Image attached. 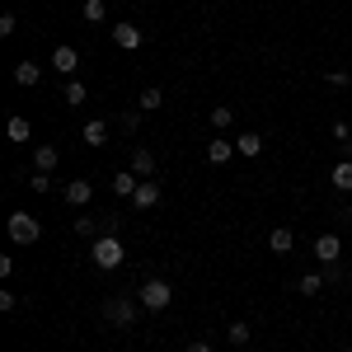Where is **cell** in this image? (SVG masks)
Segmentation results:
<instances>
[{
	"mask_svg": "<svg viewBox=\"0 0 352 352\" xmlns=\"http://www.w3.org/2000/svg\"><path fill=\"white\" fill-rule=\"evenodd\" d=\"M235 155H240V151H235V141H226V136L207 141V160H212V164H230Z\"/></svg>",
	"mask_w": 352,
	"mask_h": 352,
	"instance_id": "9c48e42d",
	"label": "cell"
},
{
	"mask_svg": "<svg viewBox=\"0 0 352 352\" xmlns=\"http://www.w3.org/2000/svg\"><path fill=\"white\" fill-rule=\"evenodd\" d=\"M38 80H43V66H33V61H19V66H14V85H19V89H33Z\"/></svg>",
	"mask_w": 352,
	"mask_h": 352,
	"instance_id": "9a60e30c",
	"label": "cell"
},
{
	"mask_svg": "<svg viewBox=\"0 0 352 352\" xmlns=\"http://www.w3.org/2000/svg\"><path fill=\"white\" fill-rule=\"evenodd\" d=\"M61 197H66L71 207H85V202L94 197V184H89V179H66V184H61Z\"/></svg>",
	"mask_w": 352,
	"mask_h": 352,
	"instance_id": "52a82bcc",
	"label": "cell"
},
{
	"mask_svg": "<svg viewBox=\"0 0 352 352\" xmlns=\"http://www.w3.org/2000/svg\"><path fill=\"white\" fill-rule=\"evenodd\" d=\"M5 136H10V141H28V136H33V127H28L24 113H14V118L5 122Z\"/></svg>",
	"mask_w": 352,
	"mask_h": 352,
	"instance_id": "44dd1931",
	"label": "cell"
},
{
	"mask_svg": "<svg viewBox=\"0 0 352 352\" xmlns=\"http://www.w3.org/2000/svg\"><path fill=\"white\" fill-rule=\"evenodd\" d=\"M268 249L272 254H292V249H296V235H292L287 226H277V230L268 235Z\"/></svg>",
	"mask_w": 352,
	"mask_h": 352,
	"instance_id": "ac0fdd59",
	"label": "cell"
},
{
	"mask_svg": "<svg viewBox=\"0 0 352 352\" xmlns=\"http://www.w3.org/2000/svg\"><path fill=\"white\" fill-rule=\"evenodd\" d=\"M5 230H10V240H14V244H38V240H43V221L28 217V212H10Z\"/></svg>",
	"mask_w": 352,
	"mask_h": 352,
	"instance_id": "277c9868",
	"label": "cell"
},
{
	"mask_svg": "<svg viewBox=\"0 0 352 352\" xmlns=\"http://www.w3.org/2000/svg\"><path fill=\"white\" fill-rule=\"evenodd\" d=\"M132 174H141V179H155V155H151L146 146H132Z\"/></svg>",
	"mask_w": 352,
	"mask_h": 352,
	"instance_id": "7c38bea8",
	"label": "cell"
},
{
	"mask_svg": "<svg viewBox=\"0 0 352 352\" xmlns=\"http://www.w3.org/2000/svg\"><path fill=\"white\" fill-rule=\"evenodd\" d=\"M226 338H230L235 348H249V338H254V329L244 324V320H230V324H226Z\"/></svg>",
	"mask_w": 352,
	"mask_h": 352,
	"instance_id": "7402d4cb",
	"label": "cell"
},
{
	"mask_svg": "<svg viewBox=\"0 0 352 352\" xmlns=\"http://www.w3.org/2000/svg\"><path fill=\"white\" fill-rule=\"evenodd\" d=\"M113 43H118L122 52H136V47H141V28L136 24H113Z\"/></svg>",
	"mask_w": 352,
	"mask_h": 352,
	"instance_id": "30bf717a",
	"label": "cell"
},
{
	"mask_svg": "<svg viewBox=\"0 0 352 352\" xmlns=\"http://www.w3.org/2000/svg\"><path fill=\"white\" fill-rule=\"evenodd\" d=\"M14 305H19V296H14V292H0V310H5V315H10Z\"/></svg>",
	"mask_w": 352,
	"mask_h": 352,
	"instance_id": "4dcf8cb0",
	"label": "cell"
},
{
	"mask_svg": "<svg viewBox=\"0 0 352 352\" xmlns=\"http://www.w3.org/2000/svg\"><path fill=\"white\" fill-rule=\"evenodd\" d=\"M324 287H329V282H324V272H305V277L296 282V292H300V296H310V300H315V296H324Z\"/></svg>",
	"mask_w": 352,
	"mask_h": 352,
	"instance_id": "2e32d148",
	"label": "cell"
},
{
	"mask_svg": "<svg viewBox=\"0 0 352 352\" xmlns=\"http://www.w3.org/2000/svg\"><path fill=\"white\" fill-rule=\"evenodd\" d=\"M28 188H33V192H47V188H52V174H33V179H28Z\"/></svg>",
	"mask_w": 352,
	"mask_h": 352,
	"instance_id": "f1b7e54d",
	"label": "cell"
},
{
	"mask_svg": "<svg viewBox=\"0 0 352 352\" xmlns=\"http://www.w3.org/2000/svg\"><path fill=\"white\" fill-rule=\"evenodd\" d=\"M141 188V174H132V169H122V174H113V192H118V197H127V202H132V192Z\"/></svg>",
	"mask_w": 352,
	"mask_h": 352,
	"instance_id": "4fadbf2b",
	"label": "cell"
},
{
	"mask_svg": "<svg viewBox=\"0 0 352 352\" xmlns=\"http://www.w3.org/2000/svg\"><path fill=\"white\" fill-rule=\"evenodd\" d=\"M122 258H127V244L118 240V235H99V240H89V263H94L99 272L122 268Z\"/></svg>",
	"mask_w": 352,
	"mask_h": 352,
	"instance_id": "6da1fadb",
	"label": "cell"
},
{
	"mask_svg": "<svg viewBox=\"0 0 352 352\" xmlns=\"http://www.w3.org/2000/svg\"><path fill=\"white\" fill-rule=\"evenodd\" d=\"M343 160H352V136H348V141H343Z\"/></svg>",
	"mask_w": 352,
	"mask_h": 352,
	"instance_id": "836d02e7",
	"label": "cell"
},
{
	"mask_svg": "<svg viewBox=\"0 0 352 352\" xmlns=\"http://www.w3.org/2000/svg\"><path fill=\"white\" fill-rule=\"evenodd\" d=\"M329 184L338 192H352V160H338L333 169H329Z\"/></svg>",
	"mask_w": 352,
	"mask_h": 352,
	"instance_id": "e0dca14e",
	"label": "cell"
},
{
	"mask_svg": "<svg viewBox=\"0 0 352 352\" xmlns=\"http://www.w3.org/2000/svg\"><path fill=\"white\" fill-rule=\"evenodd\" d=\"M136 300H141V310L160 315V310H169V300H174V287H169L164 277H146V282L136 287Z\"/></svg>",
	"mask_w": 352,
	"mask_h": 352,
	"instance_id": "3957f363",
	"label": "cell"
},
{
	"mask_svg": "<svg viewBox=\"0 0 352 352\" xmlns=\"http://www.w3.org/2000/svg\"><path fill=\"white\" fill-rule=\"evenodd\" d=\"M235 151H240L244 160H258V155H263V136L258 132H240L235 136Z\"/></svg>",
	"mask_w": 352,
	"mask_h": 352,
	"instance_id": "8fae6325",
	"label": "cell"
},
{
	"mask_svg": "<svg viewBox=\"0 0 352 352\" xmlns=\"http://www.w3.org/2000/svg\"><path fill=\"white\" fill-rule=\"evenodd\" d=\"M56 160H61V151H56V146H38V151H33V169H38V174H52Z\"/></svg>",
	"mask_w": 352,
	"mask_h": 352,
	"instance_id": "5bb4252c",
	"label": "cell"
},
{
	"mask_svg": "<svg viewBox=\"0 0 352 352\" xmlns=\"http://www.w3.org/2000/svg\"><path fill=\"white\" fill-rule=\"evenodd\" d=\"M52 71H56V76H66V80H71V76L80 71V52H76L71 43H56V47H52Z\"/></svg>",
	"mask_w": 352,
	"mask_h": 352,
	"instance_id": "5b68a950",
	"label": "cell"
},
{
	"mask_svg": "<svg viewBox=\"0 0 352 352\" xmlns=\"http://www.w3.org/2000/svg\"><path fill=\"white\" fill-rule=\"evenodd\" d=\"M85 146H94V151H99V146H104V141H109V127H104V122H99V118H94V122H85Z\"/></svg>",
	"mask_w": 352,
	"mask_h": 352,
	"instance_id": "603a6c76",
	"label": "cell"
},
{
	"mask_svg": "<svg viewBox=\"0 0 352 352\" xmlns=\"http://www.w3.org/2000/svg\"><path fill=\"white\" fill-rule=\"evenodd\" d=\"M14 28H19V14H14V10H5V14H0V38H10Z\"/></svg>",
	"mask_w": 352,
	"mask_h": 352,
	"instance_id": "4316f807",
	"label": "cell"
},
{
	"mask_svg": "<svg viewBox=\"0 0 352 352\" xmlns=\"http://www.w3.org/2000/svg\"><path fill=\"white\" fill-rule=\"evenodd\" d=\"M310 254H315V258H320V263H338V258H343V240H338V235H333V230H329V235H315V244H310Z\"/></svg>",
	"mask_w": 352,
	"mask_h": 352,
	"instance_id": "8992f818",
	"label": "cell"
},
{
	"mask_svg": "<svg viewBox=\"0 0 352 352\" xmlns=\"http://www.w3.org/2000/svg\"><path fill=\"white\" fill-rule=\"evenodd\" d=\"M76 230H80L85 240H99V235H104V226H99L94 217H76Z\"/></svg>",
	"mask_w": 352,
	"mask_h": 352,
	"instance_id": "d4e9b609",
	"label": "cell"
},
{
	"mask_svg": "<svg viewBox=\"0 0 352 352\" xmlns=\"http://www.w3.org/2000/svg\"><path fill=\"white\" fill-rule=\"evenodd\" d=\"M99 315H104V324H113V329H132L136 315H141V300L136 296H109Z\"/></svg>",
	"mask_w": 352,
	"mask_h": 352,
	"instance_id": "7a4b0ae2",
	"label": "cell"
},
{
	"mask_svg": "<svg viewBox=\"0 0 352 352\" xmlns=\"http://www.w3.org/2000/svg\"><path fill=\"white\" fill-rule=\"evenodd\" d=\"M329 85H333V89H348V85H352V71H329Z\"/></svg>",
	"mask_w": 352,
	"mask_h": 352,
	"instance_id": "83f0119b",
	"label": "cell"
},
{
	"mask_svg": "<svg viewBox=\"0 0 352 352\" xmlns=\"http://www.w3.org/2000/svg\"><path fill=\"white\" fill-rule=\"evenodd\" d=\"M85 99H89L85 80H76V76H71V80H66V109H76V104H85Z\"/></svg>",
	"mask_w": 352,
	"mask_h": 352,
	"instance_id": "cb8c5ba5",
	"label": "cell"
},
{
	"mask_svg": "<svg viewBox=\"0 0 352 352\" xmlns=\"http://www.w3.org/2000/svg\"><path fill=\"white\" fill-rule=\"evenodd\" d=\"M85 19H89V24H104V14H109V5H104V0H85V10H80Z\"/></svg>",
	"mask_w": 352,
	"mask_h": 352,
	"instance_id": "484cf974",
	"label": "cell"
},
{
	"mask_svg": "<svg viewBox=\"0 0 352 352\" xmlns=\"http://www.w3.org/2000/svg\"><path fill=\"white\" fill-rule=\"evenodd\" d=\"M343 277H348V272L338 268V263H329V268H324V282H329V287H338V282H343Z\"/></svg>",
	"mask_w": 352,
	"mask_h": 352,
	"instance_id": "f546056e",
	"label": "cell"
},
{
	"mask_svg": "<svg viewBox=\"0 0 352 352\" xmlns=\"http://www.w3.org/2000/svg\"><path fill=\"white\" fill-rule=\"evenodd\" d=\"M188 352H212V343H202V338H197V343H188Z\"/></svg>",
	"mask_w": 352,
	"mask_h": 352,
	"instance_id": "d6a6232c",
	"label": "cell"
},
{
	"mask_svg": "<svg viewBox=\"0 0 352 352\" xmlns=\"http://www.w3.org/2000/svg\"><path fill=\"white\" fill-rule=\"evenodd\" d=\"M136 104H141V113H155V109H164V89H160V85H146Z\"/></svg>",
	"mask_w": 352,
	"mask_h": 352,
	"instance_id": "ffe728a7",
	"label": "cell"
},
{
	"mask_svg": "<svg viewBox=\"0 0 352 352\" xmlns=\"http://www.w3.org/2000/svg\"><path fill=\"white\" fill-rule=\"evenodd\" d=\"M230 127H235V109H230V104H217V109H212V132H230Z\"/></svg>",
	"mask_w": 352,
	"mask_h": 352,
	"instance_id": "d6986e66",
	"label": "cell"
},
{
	"mask_svg": "<svg viewBox=\"0 0 352 352\" xmlns=\"http://www.w3.org/2000/svg\"><path fill=\"white\" fill-rule=\"evenodd\" d=\"M132 207H136V212H151V207H160V184H155V179H141V188L132 192Z\"/></svg>",
	"mask_w": 352,
	"mask_h": 352,
	"instance_id": "ba28073f",
	"label": "cell"
},
{
	"mask_svg": "<svg viewBox=\"0 0 352 352\" xmlns=\"http://www.w3.org/2000/svg\"><path fill=\"white\" fill-rule=\"evenodd\" d=\"M329 132H333V141H348V136H352V127H348V122H333Z\"/></svg>",
	"mask_w": 352,
	"mask_h": 352,
	"instance_id": "1f68e13d",
	"label": "cell"
}]
</instances>
